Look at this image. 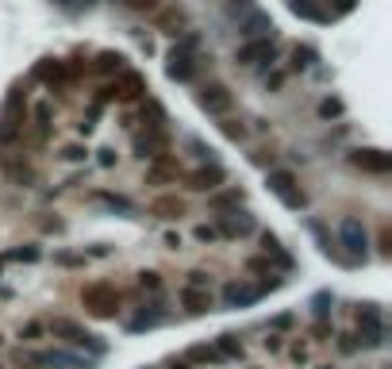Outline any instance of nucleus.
<instances>
[{
	"label": "nucleus",
	"mask_w": 392,
	"mask_h": 369,
	"mask_svg": "<svg viewBox=\"0 0 392 369\" xmlns=\"http://www.w3.org/2000/svg\"><path fill=\"white\" fill-rule=\"evenodd\" d=\"M23 120H27V104H23V92L12 89V96L4 100V112H0V143L12 146L23 135Z\"/></svg>",
	"instance_id": "nucleus-5"
},
{
	"label": "nucleus",
	"mask_w": 392,
	"mask_h": 369,
	"mask_svg": "<svg viewBox=\"0 0 392 369\" xmlns=\"http://www.w3.org/2000/svg\"><path fill=\"white\" fill-rule=\"evenodd\" d=\"M266 85H269V89H281V85H284V73H273V77H269Z\"/></svg>",
	"instance_id": "nucleus-43"
},
{
	"label": "nucleus",
	"mask_w": 392,
	"mask_h": 369,
	"mask_svg": "<svg viewBox=\"0 0 392 369\" xmlns=\"http://www.w3.org/2000/svg\"><path fill=\"white\" fill-rule=\"evenodd\" d=\"M219 358H242V342L235 335H219Z\"/></svg>",
	"instance_id": "nucleus-27"
},
{
	"label": "nucleus",
	"mask_w": 392,
	"mask_h": 369,
	"mask_svg": "<svg viewBox=\"0 0 392 369\" xmlns=\"http://www.w3.org/2000/svg\"><path fill=\"white\" fill-rule=\"evenodd\" d=\"M143 120H150V131H166V112H161L158 100H143Z\"/></svg>",
	"instance_id": "nucleus-25"
},
{
	"label": "nucleus",
	"mask_w": 392,
	"mask_h": 369,
	"mask_svg": "<svg viewBox=\"0 0 392 369\" xmlns=\"http://www.w3.org/2000/svg\"><path fill=\"white\" fill-rule=\"evenodd\" d=\"M58 4H61V8H73V4H77V0H58Z\"/></svg>",
	"instance_id": "nucleus-44"
},
{
	"label": "nucleus",
	"mask_w": 392,
	"mask_h": 369,
	"mask_svg": "<svg viewBox=\"0 0 392 369\" xmlns=\"http://www.w3.org/2000/svg\"><path fill=\"white\" fill-rule=\"evenodd\" d=\"M8 261H38V246H20L8 254Z\"/></svg>",
	"instance_id": "nucleus-35"
},
{
	"label": "nucleus",
	"mask_w": 392,
	"mask_h": 369,
	"mask_svg": "<svg viewBox=\"0 0 392 369\" xmlns=\"http://www.w3.org/2000/svg\"><path fill=\"white\" fill-rule=\"evenodd\" d=\"M189 289H208V273H204V269H192V273H189Z\"/></svg>",
	"instance_id": "nucleus-39"
},
{
	"label": "nucleus",
	"mask_w": 392,
	"mask_h": 369,
	"mask_svg": "<svg viewBox=\"0 0 392 369\" xmlns=\"http://www.w3.org/2000/svg\"><path fill=\"white\" fill-rule=\"evenodd\" d=\"M189 358L192 361H219V350H212V346H192Z\"/></svg>",
	"instance_id": "nucleus-33"
},
{
	"label": "nucleus",
	"mask_w": 392,
	"mask_h": 369,
	"mask_svg": "<svg viewBox=\"0 0 392 369\" xmlns=\"http://www.w3.org/2000/svg\"><path fill=\"white\" fill-rule=\"evenodd\" d=\"M261 246H266V254L277 261L281 269H292V258L281 250V243H277V235H269V231H261Z\"/></svg>",
	"instance_id": "nucleus-23"
},
{
	"label": "nucleus",
	"mask_w": 392,
	"mask_h": 369,
	"mask_svg": "<svg viewBox=\"0 0 392 369\" xmlns=\"http://www.w3.org/2000/svg\"><path fill=\"white\" fill-rule=\"evenodd\" d=\"M161 154H169V135L166 131H143V135H135V158L154 161V158H161Z\"/></svg>",
	"instance_id": "nucleus-15"
},
{
	"label": "nucleus",
	"mask_w": 392,
	"mask_h": 369,
	"mask_svg": "<svg viewBox=\"0 0 392 369\" xmlns=\"http://www.w3.org/2000/svg\"><path fill=\"white\" fill-rule=\"evenodd\" d=\"M350 166L354 169H361V173H377V177H384L392 169V158L384 150H377V146H365V150H354L350 154Z\"/></svg>",
	"instance_id": "nucleus-12"
},
{
	"label": "nucleus",
	"mask_w": 392,
	"mask_h": 369,
	"mask_svg": "<svg viewBox=\"0 0 392 369\" xmlns=\"http://www.w3.org/2000/svg\"><path fill=\"white\" fill-rule=\"evenodd\" d=\"M184 23H189V15H184V8H158V31H166V35H184Z\"/></svg>",
	"instance_id": "nucleus-20"
},
{
	"label": "nucleus",
	"mask_w": 392,
	"mask_h": 369,
	"mask_svg": "<svg viewBox=\"0 0 392 369\" xmlns=\"http://www.w3.org/2000/svg\"><path fill=\"white\" fill-rule=\"evenodd\" d=\"M235 62H238V66H246V69H254V66H273V62H277L273 38H246V43L235 50Z\"/></svg>",
	"instance_id": "nucleus-7"
},
{
	"label": "nucleus",
	"mask_w": 392,
	"mask_h": 369,
	"mask_svg": "<svg viewBox=\"0 0 392 369\" xmlns=\"http://www.w3.org/2000/svg\"><path fill=\"white\" fill-rule=\"evenodd\" d=\"M292 12H296L300 20H312V23H323V20H327V12H323L319 0H292Z\"/></svg>",
	"instance_id": "nucleus-22"
},
{
	"label": "nucleus",
	"mask_w": 392,
	"mask_h": 369,
	"mask_svg": "<svg viewBox=\"0 0 392 369\" xmlns=\"http://www.w3.org/2000/svg\"><path fill=\"white\" fill-rule=\"evenodd\" d=\"M246 269H250V273H261V277H269V281H273L277 289H281V277H277V269L269 266L266 258H246Z\"/></svg>",
	"instance_id": "nucleus-26"
},
{
	"label": "nucleus",
	"mask_w": 392,
	"mask_h": 369,
	"mask_svg": "<svg viewBox=\"0 0 392 369\" xmlns=\"http://www.w3.org/2000/svg\"><path fill=\"white\" fill-rule=\"evenodd\" d=\"M177 177H181V161L169 158V154L154 158L150 169H146V181H150V184H169V181H177Z\"/></svg>",
	"instance_id": "nucleus-17"
},
{
	"label": "nucleus",
	"mask_w": 392,
	"mask_h": 369,
	"mask_svg": "<svg viewBox=\"0 0 392 369\" xmlns=\"http://www.w3.org/2000/svg\"><path fill=\"white\" fill-rule=\"evenodd\" d=\"M138 289H150V292H158V289H161V277L154 273V269H143V273H138Z\"/></svg>",
	"instance_id": "nucleus-32"
},
{
	"label": "nucleus",
	"mask_w": 392,
	"mask_h": 369,
	"mask_svg": "<svg viewBox=\"0 0 392 369\" xmlns=\"http://www.w3.org/2000/svg\"><path fill=\"white\" fill-rule=\"evenodd\" d=\"M96 200H100V204H108V208H115V212H135V204H131V200L112 196V192H96Z\"/></svg>",
	"instance_id": "nucleus-30"
},
{
	"label": "nucleus",
	"mask_w": 392,
	"mask_h": 369,
	"mask_svg": "<svg viewBox=\"0 0 392 369\" xmlns=\"http://www.w3.org/2000/svg\"><path fill=\"white\" fill-rule=\"evenodd\" d=\"M312 62H315L312 46H292V69H307Z\"/></svg>",
	"instance_id": "nucleus-29"
},
{
	"label": "nucleus",
	"mask_w": 392,
	"mask_h": 369,
	"mask_svg": "<svg viewBox=\"0 0 392 369\" xmlns=\"http://www.w3.org/2000/svg\"><path fill=\"white\" fill-rule=\"evenodd\" d=\"M35 81H43L46 89H66V85L73 81V69H69L61 58H43L35 66Z\"/></svg>",
	"instance_id": "nucleus-11"
},
{
	"label": "nucleus",
	"mask_w": 392,
	"mask_h": 369,
	"mask_svg": "<svg viewBox=\"0 0 392 369\" xmlns=\"http://www.w3.org/2000/svg\"><path fill=\"white\" fill-rule=\"evenodd\" d=\"M192 235H196V238H200V243H215V238H219V231H215V227H212V223H200V227H196V231H192Z\"/></svg>",
	"instance_id": "nucleus-37"
},
{
	"label": "nucleus",
	"mask_w": 392,
	"mask_h": 369,
	"mask_svg": "<svg viewBox=\"0 0 392 369\" xmlns=\"http://www.w3.org/2000/svg\"><path fill=\"white\" fill-rule=\"evenodd\" d=\"M215 231L227 235V238H242V235H250V231H254V215L250 212H238V208H235V212H223Z\"/></svg>",
	"instance_id": "nucleus-16"
},
{
	"label": "nucleus",
	"mask_w": 392,
	"mask_h": 369,
	"mask_svg": "<svg viewBox=\"0 0 392 369\" xmlns=\"http://www.w3.org/2000/svg\"><path fill=\"white\" fill-rule=\"evenodd\" d=\"M181 308H184V312H192V315H204V312H212V308H215V300H212V292H208V289H189V284H184V289H181Z\"/></svg>",
	"instance_id": "nucleus-19"
},
{
	"label": "nucleus",
	"mask_w": 392,
	"mask_h": 369,
	"mask_svg": "<svg viewBox=\"0 0 392 369\" xmlns=\"http://www.w3.org/2000/svg\"><path fill=\"white\" fill-rule=\"evenodd\" d=\"M338 243H342L354 258H365L369 235H365V227H361L358 215H346V219H338Z\"/></svg>",
	"instance_id": "nucleus-9"
},
{
	"label": "nucleus",
	"mask_w": 392,
	"mask_h": 369,
	"mask_svg": "<svg viewBox=\"0 0 392 369\" xmlns=\"http://www.w3.org/2000/svg\"><path fill=\"white\" fill-rule=\"evenodd\" d=\"M161 323V312H150V315H138V319H131V331H143V327H158Z\"/></svg>",
	"instance_id": "nucleus-34"
},
{
	"label": "nucleus",
	"mask_w": 392,
	"mask_h": 369,
	"mask_svg": "<svg viewBox=\"0 0 392 369\" xmlns=\"http://www.w3.org/2000/svg\"><path fill=\"white\" fill-rule=\"evenodd\" d=\"M319 115H323V120H335V115H342V100L327 96V100L319 104Z\"/></svg>",
	"instance_id": "nucleus-31"
},
{
	"label": "nucleus",
	"mask_w": 392,
	"mask_h": 369,
	"mask_svg": "<svg viewBox=\"0 0 392 369\" xmlns=\"http://www.w3.org/2000/svg\"><path fill=\"white\" fill-rule=\"evenodd\" d=\"M81 304L96 319H115V312H119V289L108 281H92L81 289Z\"/></svg>",
	"instance_id": "nucleus-1"
},
{
	"label": "nucleus",
	"mask_w": 392,
	"mask_h": 369,
	"mask_svg": "<svg viewBox=\"0 0 392 369\" xmlns=\"http://www.w3.org/2000/svg\"><path fill=\"white\" fill-rule=\"evenodd\" d=\"M196 104H200V112H208V115H227L231 108H235V96H231V89L223 81H208V85H200V92H196Z\"/></svg>",
	"instance_id": "nucleus-6"
},
{
	"label": "nucleus",
	"mask_w": 392,
	"mask_h": 369,
	"mask_svg": "<svg viewBox=\"0 0 392 369\" xmlns=\"http://www.w3.org/2000/svg\"><path fill=\"white\" fill-rule=\"evenodd\" d=\"M184 181H189V189H192V192H215L223 181H227V169H223L219 161H204V166L192 169V173L184 177Z\"/></svg>",
	"instance_id": "nucleus-10"
},
{
	"label": "nucleus",
	"mask_w": 392,
	"mask_h": 369,
	"mask_svg": "<svg viewBox=\"0 0 392 369\" xmlns=\"http://www.w3.org/2000/svg\"><path fill=\"white\" fill-rule=\"evenodd\" d=\"M54 261H58V266H66V269L85 266V258H81V254H54Z\"/></svg>",
	"instance_id": "nucleus-38"
},
{
	"label": "nucleus",
	"mask_w": 392,
	"mask_h": 369,
	"mask_svg": "<svg viewBox=\"0 0 392 369\" xmlns=\"http://www.w3.org/2000/svg\"><path fill=\"white\" fill-rule=\"evenodd\" d=\"M238 31H242V38H273V20H269L266 12H258V8L246 4L242 8V20H238Z\"/></svg>",
	"instance_id": "nucleus-13"
},
{
	"label": "nucleus",
	"mask_w": 392,
	"mask_h": 369,
	"mask_svg": "<svg viewBox=\"0 0 392 369\" xmlns=\"http://www.w3.org/2000/svg\"><path fill=\"white\" fill-rule=\"evenodd\" d=\"M50 331H54L58 338H66L69 346H89L92 354H104V342H100V338L92 335V331H85L77 319H54V323H50Z\"/></svg>",
	"instance_id": "nucleus-8"
},
{
	"label": "nucleus",
	"mask_w": 392,
	"mask_h": 369,
	"mask_svg": "<svg viewBox=\"0 0 392 369\" xmlns=\"http://www.w3.org/2000/svg\"><path fill=\"white\" fill-rule=\"evenodd\" d=\"M196 73V35H181L177 46L166 54V77L169 81H192Z\"/></svg>",
	"instance_id": "nucleus-2"
},
{
	"label": "nucleus",
	"mask_w": 392,
	"mask_h": 369,
	"mask_svg": "<svg viewBox=\"0 0 392 369\" xmlns=\"http://www.w3.org/2000/svg\"><path fill=\"white\" fill-rule=\"evenodd\" d=\"M100 166H115V150H112V146H104V150H100Z\"/></svg>",
	"instance_id": "nucleus-41"
},
{
	"label": "nucleus",
	"mask_w": 392,
	"mask_h": 369,
	"mask_svg": "<svg viewBox=\"0 0 392 369\" xmlns=\"http://www.w3.org/2000/svg\"><path fill=\"white\" fill-rule=\"evenodd\" d=\"M323 369H331V366H323Z\"/></svg>",
	"instance_id": "nucleus-45"
},
{
	"label": "nucleus",
	"mask_w": 392,
	"mask_h": 369,
	"mask_svg": "<svg viewBox=\"0 0 392 369\" xmlns=\"http://www.w3.org/2000/svg\"><path fill=\"white\" fill-rule=\"evenodd\" d=\"M123 69H127V58H123L119 50H100L96 54V73H115L119 77Z\"/></svg>",
	"instance_id": "nucleus-21"
},
{
	"label": "nucleus",
	"mask_w": 392,
	"mask_h": 369,
	"mask_svg": "<svg viewBox=\"0 0 392 369\" xmlns=\"http://www.w3.org/2000/svg\"><path fill=\"white\" fill-rule=\"evenodd\" d=\"M269 192H273L289 212H304V208H307L304 189L296 184V177H292L289 169H269Z\"/></svg>",
	"instance_id": "nucleus-4"
},
{
	"label": "nucleus",
	"mask_w": 392,
	"mask_h": 369,
	"mask_svg": "<svg viewBox=\"0 0 392 369\" xmlns=\"http://www.w3.org/2000/svg\"><path fill=\"white\" fill-rule=\"evenodd\" d=\"M85 154H89L85 146H66V150H61V158H66V161H85Z\"/></svg>",
	"instance_id": "nucleus-40"
},
{
	"label": "nucleus",
	"mask_w": 392,
	"mask_h": 369,
	"mask_svg": "<svg viewBox=\"0 0 392 369\" xmlns=\"http://www.w3.org/2000/svg\"><path fill=\"white\" fill-rule=\"evenodd\" d=\"M119 4H127V8H135V12H158V0H119Z\"/></svg>",
	"instance_id": "nucleus-36"
},
{
	"label": "nucleus",
	"mask_w": 392,
	"mask_h": 369,
	"mask_svg": "<svg viewBox=\"0 0 392 369\" xmlns=\"http://www.w3.org/2000/svg\"><path fill=\"white\" fill-rule=\"evenodd\" d=\"M354 4H358V0H335V12L346 15V12H354Z\"/></svg>",
	"instance_id": "nucleus-42"
},
{
	"label": "nucleus",
	"mask_w": 392,
	"mask_h": 369,
	"mask_svg": "<svg viewBox=\"0 0 392 369\" xmlns=\"http://www.w3.org/2000/svg\"><path fill=\"white\" fill-rule=\"evenodd\" d=\"M146 96V77L135 73V69H123L119 77H115L112 85H104L96 96V104H131V100H143Z\"/></svg>",
	"instance_id": "nucleus-3"
},
{
	"label": "nucleus",
	"mask_w": 392,
	"mask_h": 369,
	"mask_svg": "<svg viewBox=\"0 0 392 369\" xmlns=\"http://www.w3.org/2000/svg\"><path fill=\"white\" fill-rule=\"evenodd\" d=\"M219 127H223V135L235 138V143H238V138H246V123L242 120H227V115H219Z\"/></svg>",
	"instance_id": "nucleus-28"
},
{
	"label": "nucleus",
	"mask_w": 392,
	"mask_h": 369,
	"mask_svg": "<svg viewBox=\"0 0 392 369\" xmlns=\"http://www.w3.org/2000/svg\"><path fill=\"white\" fill-rule=\"evenodd\" d=\"M261 284H254V281H231L227 289H223V304L227 308H254L261 300Z\"/></svg>",
	"instance_id": "nucleus-14"
},
{
	"label": "nucleus",
	"mask_w": 392,
	"mask_h": 369,
	"mask_svg": "<svg viewBox=\"0 0 392 369\" xmlns=\"http://www.w3.org/2000/svg\"><path fill=\"white\" fill-rule=\"evenodd\" d=\"M150 215H158V219H181L184 215V196H177V192H161V196L150 200Z\"/></svg>",
	"instance_id": "nucleus-18"
},
{
	"label": "nucleus",
	"mask_w": 392,
	"mask_h": 369,
	"mask_svg": "<svg viewBox=\"0 0 392 369\" xmlns=\"http://www.w3.org/2000/svg\"><path fill=\"white\" fill-rule=\"evenodd\" d=\"M242 196H246V192L242 189H227V192H215V196H212V208H215V212H231V208H238V204H242Z\"/></svg>",
	"instance_id": "nucleus-24"
}]
</instances>
